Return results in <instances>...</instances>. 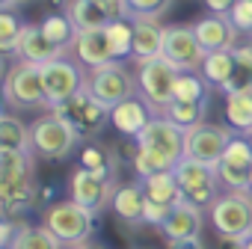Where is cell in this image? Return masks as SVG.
I'll use <instances>...</instances> for the list:
<instances>
[{"label": "cell", "mask_w": 252, "mask_h": 249, "mask_svg": "<svg viewBox=\"0 0 252 249\" xmlns=\"http://www.w3.org/2000/svg\"><path fill=\"white\" fill-rule=\"evenodd\" d=\"M54 113L71 124L80 140L98 137L104 131V124H110V107H104L89 89H80L74 98H68L65 104L54 107Z\"/></svg>", "instance_id": "obj_7"}, {"label": "cell", "mask_w": 252, "mask_h": 249, "mask_svg": "<svg viewBox=\"0 0 252 249\" xmlns=\"http://www.w3.org/2000/svg\"><path fill=\"white\" fill-rule=\"evenodd\" d=\"M0 152H33L30 124L12 113H0Z\"/></svg>", "instance_id": "obj_22"}, {"label": "cell", "mask_w": 252, "mask_h": 249, "mask_svg": "<svg viewBox=\"0 0 252 249\" xmlns=\"http://www.w3.org/2000/svg\"><path fill=\"white\" fill-rule=\"evenodd\" d=\"M6 68H9V62H6V57H3V54H0V80L6 77Z\"/></svg>", "instance_id": "obj_44"}, {"label": "cell", "mask_w": 252, "mask_h": 249, "mask_svg": "<svg viewBox=\"0 0 252 249\" xmlns=\"http://www.w3.org/2000/svg\"><path fill=\"white\" fill-rule=\"evenodd\" d=\"M86 89L104 107H116L137 95V77L125 68V62H110V65L86 71Z\"/></svg>", "instance_id": "obj_10"}, {"label": "cell", "mask_w": 252, "mask_h": 249, "mask_svg": "<svg viewBox=\"0 0 252 249\" xmlns=\"http://www.w3.org/2000/svg\"><path fill=\"white\" fill-rule=\"evenodd\" d=\"M104 36L110 42V51H113V60L116 62H125L134 57V21L131 18H116L104 27Z\"/></svg>", "instance_id": "obj_25"}, {"label": "cell", "mask_w": 252, "mask_h": 249, "mask_svg": "<svg viewBox=\"0 0 252 249\" xmlns=\"http://www.w3.org/2000/svg\"><path fill=\"white\" fill-rule=\"evenodd\" d=\"M225 18L231 21V27L240 36H252V3H249V0H237V3L228 9Z\"/></svg>", "instance_id": "obj_38"}, {"label": "cell", "mask_w": 252, "mask_h": 249, "mask_svg": "<svg viewBox=\"0 0 252 249\" xmlns=\"http://www.w3.org/2000/svg\"><path fill=\"white\" fill-rule=\"evenodd\" d=\"M18 60H27V62H36V65H45V62H51V60H57V57H63V51L60 48H54L45 36H42V30H39V24H24V33H21V42H18V54H15Z\"/></svg>", "instance_id": "obj_21"}, {"label": "cell", "mask_w": 252, "mask_h": 249, "mask_svg": "<svg viewBox=\"0 0 252 249\" xmlns=\"http://www.w3.org/2000/svg\"><path fill=\"white\" fill-rule=\"evenodd\" d=\"M169 249H205L202 237H187V240H172Z\"/></svg>", "instance_id": "obj_42"}, {"label": "cell", "mask_w": 252, "mask_h": 249, "mask_svg": "<svg viewBox=\"0 0 252 249\" xmlns=\"http://www.w3.org/2000/svg\"><path fill=\"white\" fill-rule=\"evenodd\" d=\"M143 190L152 202H160V205H178L181 202V187H178L175 172H158V175L146 178Z\"/></svg>", "instance_id": "obj_31"}, {"label": "cell", "mask_w": 252, "mask_h": 249, "mask_svg": "<svg viewBox=\"0 0 252 249\" xmlns=\"http://www.w3.org/2000/svg\"><path fill=\"white\" fill-rule=\"evenodd\" d=\"M172 3L175 0H125L128 18H155V21H160L172 9Z\"/></svg>", "instance_id": "obj_36"}, {"label": "cell", "mask_w": 252, "mask_h": 249, "mask_svg": "<svg viewBox=\"0 0 252 249\" xmlns=\"http://www.w3.org/2000/svg\"><path fill=\"white\" fill-rule=\"evenodd\" d=\"M9 6H15L12 0H0V9H9Z\"/></svg>", "instance_id": "obj_46"}, {"label": "cell", "mask_w": 252, "mask_h": 249, "mask_svg": "<svg viewBox=\"0 0 252 249\" xmlns=\"http://www.w3.org/2000/svg\"><path fill=\"white\" fill-rule=\"evenodd\" d=\"M249 193H252V169H249Z\"/></svg>", "instance_id": "obj_48"}, {"label": "cell", "mask_w": 252, "mask_h": 249, "mask_svg": "<svg viewBox=\"0 0 252 249\" xmlns=\"http://www.w3.org/2000/svg\"><path fill=\"white\" fill-rule=\"evenodd\" d=\"M95 214L80 208L77 202H57V205H48L45 214H42V225L68 249V246H77V243H86L92 234H95Z\"/></svg>", "instance_id": "obj_3"}, {"label": "cell", "mask_w": 252, "mask_h": 249, "mask_svg": "<svg viewBox=\"0 0 252 249\" xmlns=\"http://www.w3.org/2000/svg\"><path fill=\"white\" fill-rule=\"evenodd\" d=\"M80 166L83 169H92V172H104V175H119V155L116 149L104 146V143H86L80 149Z\"/></svg>", "instance_id": "obj_26"}, {"label": "cell", "mask_w": 252, "mask_h": 249, "mask_svg": "<svg viewBox=\"0 0 252 249\" xmlns=\"http://www.w3.org/2000/svg\"><path fill=\"white\" fill-rule=\"evenodd\" d=\"M202 3H205V9L211 15H228V9L237 3V0H202Z\"/></svg>", "instance_id": "obj_40"}, {"label": "cell", "mask_w": 252, "mask_h": 249, "mask_svg": "<svg viewBox=\"0 0 252 249\" xmlns=\"http://www.w3.org/2000/svg\"><path fill=\"white\" fill-rule=\"evenodd\" d=\"M30 137H33V155L45 160H68L80 146L77 131L65 119H60L54 110L30 122Z\"/></svg>", "instance_id": "obj_2"}, {"label": "cell", "mask_w": 252, "mask_h": 249, "mask_svg": "<svg viewBox=\"0 0 252 249\" xmlns=\"http://www.w3.org/2000/svg\"><path fill=\"white\" fill-rule=\"evenodd\" d=\"M231 54H234V77L228 80V86L222 89V95L252 86V45L249 42L237 45V48H231Z\"/></svg>", "instance_id": "obj_34"}, {"label": "cell", "mask_w": 252, "mask_h": 249, "mask_svg": "<svg viewBox=\"0 0 252 249\" xmlns=\"http://www.w3.org/2000/svg\"><path fill=\"white\" fill-rule=\"evenodd\" d=\"M249 3H252V0H249Z\"/></svg>", "instance_id": "obj_53"}, {"label": "cell", "mask_w": 252, "mask_h": 249, "mask_svg": "<svg viewBox=\"0 0 252 249\" xmlns=\"http://www.w3.org/2000/svg\"><path fill=\"white\" fill-rule=\"evenodd\" d=\"M134 77H137V95L152 107L155 116H163V110L172 104V89H175L178 71L163 57H158V60L140 62Z\"/></svg>", "instance_id": "obj_5"}, {"label": "cell", "mask_w": 252, "mask_h": 249, "mask_svg": "<svg viewBox=\"0 0 252 249\" xmlns=\"http://www.w3.org/2000/svg\"><path fill=\"white\" fill-rule=\"evenodd\" d=\"M243 249H252V234H249V237L243 240Z\"/></svg>", "instance_id": "obj_47"}, {"label": "cell", "mask_w": 252, "mask_h": 249, "mask_svg": "<svg viewBox=\"0 0 252 249\" xmlns=\"http://www.w3.org/2000/svg\"><path fill=\"white\" fill-rule=\"evenodd\" d=\"M63 12L77 30H104L116 18H128L125 0H65Z\"/></svg>", "instance_id": "obj_13"}, {"label": "cell", "mask_w": 252, "mask_h": 249, "mask_svg": "<svg viewBox=\"0 0 252 249\" xmlns=\"http://www.w3.org/2000/svg\"><path fill=\"white\" fill-rule=\"evenodd\" d=\"M24 24L27 21L18 15L15 6L0 9V54H3V57H15L18 54V42H21Z\"/></svg>", "instance_id": "obj_30"}, {"label": "cell", "mask_w": 252, "mask_h": 249, "mask_svg": "<svg viewBox=\"0 0 252 249\" xmlns=\"http://www.w3.org/2000/svg\"><path fill=\"white\" fill-rule=\"evenodd\" d=\"M6 110V92H3V80H0V113Z\"/></svg>", "instance_id": "obj_45"}, {"label": "cell", "mask_w": 252, "mask_h": 249, "mask_svg": "<svg viewBox=\"0 0 252 249\" xmlns=\"http://www.w3.org/2000/svg\"><path fill=\"white\" fill-rule=\"evenodd\" d=\"M68 190H71V202H77L80 208L101 217L119 190V175H104V172H92V169L77 166L68 178Z\"/></svg>", "instance_id": "obj_9"}, {"label": "cell", "mask_w": 252, "mask_h": 249, "mask_svg": "<svg viewBox=\"0 0 252 249\" xmlns=\"http://www.w3.org/2000/svg\"><path fill=\"white\" fill-rule=\"evenodd\" d=\"M152 119H155V113H152V107H149L140 95H134V98H128V101L110 107V124H113L122 137H128V140H137V137L146 131V124H149Z\"/></svg>", "instance_id": "obj_16"}, {"label": "cell", "mask_w": 252, "mask_h": 249, "mask_svg": "<svg viewBox=\"0 0 252 249\" xmlns=\"http://www.w3.org/2000/svg\"><path fill=\"white\" fill-rule=\"evenodd\" d=\"M249 45H252V36H249Z\"/></svg>", "instance_id": "obj_52"}, {"label": "cell", "mask_w": 252, "mask_h": 249, "mask_svg": "<svg viewBox=\"0 0 252 249\" xmlns=\"http://www.w3.org/2000/svg\"><path fill=\"white\" fill-rule=\"evenodd\" d=\"M68 249H107V246H101V243H92V240H86V243H77V246H68Z\"/></svg>", "instance_id": "obj_43"}, {"label": "cell", "mask_w": 252, "mask_h": 249, "mask_svg": "<svg viewBox=\"0 0 252 249\" xmlns=\"http://www.w3.org/2000/svg\"><path fill=\"white\" fill-rule=\"evenodd\" d=\"M110 208H113V214H116L125 225H146V222H143V208H146V190H143V181L119 184V190H116Z\"/></svg>", "instance_id": "obj_18"}, {"label": "cell", "mask_w": 252, "mask_h": 249, "mask_svg": "<svg viewBox=\"0 0 252 249\" xmlns=\"http://www.w3.org/2000/svg\"><path fill=\"white\" fill-rule=\"evenodd\" d=\"M160 57L175 68V71H199L205 51L196 39L193 24H169L163 27V51Z\"/></svg>", "instance_id": "obj_11"}, {"label": "cell", "mask_w": 252, "mask_h": 249, "mask_svg": "<svg viewBox=\"0 0 252 249\" xmlns=\"http://www.w3.org/2000/svg\"><path fill=\"white\" fill-rule=\"evenodd\" d=\"M172 101H184V104L211 101V83L199 71H178L175 89H172Z\"/></svg>", "instance_id": "obj_28"}, {"label": "cell", "mask_w": 252, "mask_h": 249, "mask_svg": "<svg viewBox=\"0 0 252 249\" xmlns=\"http://www.w3.org/2000/svg\"><path fill=\"white\" fill-rule=\"evenodd\" d=\"M39 30H42V36H45L54 48H60L63 54H71L74 39H77V27L71 24V18H68L65 12H51V15H45V18L39 21Z\"/></svg>", "instance_id": "obj_23"}, {"label": "cell", "mask_w": 252, "mask_h": 249, "mask_svg": "<svg viewBox=\"0 0 252 249\" xmlns=\"http://www.w3.org/2000/svg\"><path fill=\"white\" fill-rule=\"evenodd\" d=\"M199 74H202L211 86H217V89L222 92V89L228 86V80L234 77V54H231V51H214V54H205Z\"/></svg>", "instance_id": "obj_24"}, {"label": "cell", "mask_w": 252, "mask_h": 249, "mask_svg": "<svg viewBox=\"0 0 252 249\" xmlns=\"http://www.w3.org/2000/svg\"><path fill=\"white\" fill-rule=\"evenodd\" d=\"M225 124L234 134H249V128H252V98L246 95V89H237V92L225 95Z\"/></svg>", "instance_id": "obj_27"}, {"label": "cell", "mask_w": 252, "mask_h": 249, "mask_svg": "<svg viewBox=\"0 0 252 249\" xmlns=\"http://www.w3.org/2000/svg\"><path fill=\"white\" fill-rule=\"evenodd\" d=\"M217 178H220V187L225 193H234V190H249V169H240V166H231V163H217Z\"/></svg>", "instance_id": "obj_37"}, {"label": "cell", "mask_w": 252, "mask_h": 249, "mask_svg": "<svg viewBox=\"0 0 252 249\" xmlns=\"http://www.w3.org/2000/svg\"><path fill=\"white\" fill-rule=\"evenodd\" d=\"M172 172L178 178V187H181V199L184 202L208 211L220 199V178H217V169L214 166L199 163V160H190V157H181Z\"/></svg>", "instance_id": "obj_6"}, {"label": "cell", "mask_w": 252, "mask_h": 249, "mask_svg": "<svg viewBox=\"0 0 252 249\" xmlns=\"http://www.w3.org/2000/svg\"><path fill=\"white\" fill-rule=\"evenodd\" d=\"M42 83H45L48 104L54 110V107L65 104L68 98H74L80 89H86V71L71 54H63L42 65Z\"/></svg>", "instance_id": "obj_8"}, {"label": "cell", "mask_w": 252, "mask_h": 249, "mask_svg": "<svg viewBox=\"0 0 252 249\" xmlns=\"http://www.w3.org/2000/svg\"><path fill=\"white\" fill-rule=\"evenodd\" d=\"M231 128L228 124H214V122H202L196 128L184 131V157L217 166L222 160V152L231 140Z\"/></svg>", "instance_id": "obj_12"}, {"label": "cell", "mask_w": 252, "mask_h": 249, "mask_svg": "<svg viewBox=\"0 0 252 249\" xmlns=\"http://www.w3.org/2000/svg\"><path fill=\"white\" fill-rule=\"evenodd\" d=\"M63 3H65V0H63Z\"/></svg>", "instance_id": "obj_54"}, {"label": "cell", "mask_w": 252, "mask_h": 249, "mask_svg": "<svg viewBox=\"0 0 252 249\" xmlns=\"http://www.w3.org/2000/svg\"><path fill=\"white\" fill-rule=\"evenodd\" d=\"M208 104H211V101H199V104L172 101V104L163 110V116H166L172 124H178L181 131H190V128H196V124L208 122Z\"/></svg>", "instance_id": "obj_32"}, {"label": "cell", "mask_w": 252, "mask_h": 249, "mask_svg": "<svg viewBox=\"0 0 252 249\" xmlns=\"http://www.w3.org/2000/svg\"><path fill=\"white\" fill-rule=\"evenodd\" d=\"M9 249H65L45 225H30V222H21L12 234V243Z\"/></svg>", "instance_id": "obj_29"}, {"label": "cell", "mask_w": 252, "mask_h": 249, "mask_svg": "<svg viewBox=\"0 0 252 249\" xmlns=\"http://www.w3.org/2000/svg\"><path fill=\"white\" fill-rule=\"evenodd\" d=\"M193 30H196V39H199V45H202V51L205 54H214V51H231V48H237L240 42V33L231 27V21L225 18V15H202L196 24H193Z\"/></svg>", "instance_id": "obj_15"}, {"label": "cell", "mask_w": 252, "mask_h": 249, "mask_svg": "<svg viewBox=\"0 0 252 249\" xmlns=\"http://www.w3.org/2000/svg\"><path fill=\"white\" fill-rule=\"evenodd\" d=\"M15 228H18V222H9V219H3V217H0V249H9Z\"/></svg>", "instance_id": "obj_41"}, {"label": "cell", "mask_w": 252, "mask_h": 249, "mask_svg": "<svg viewBox=\"0 0 252 249\" xmlns=\"http://www.w3.org/2000/svg\"><path fill=\"white\" fill-rule=\"evenodd\" d=\"M134 249H146V246H134Z\"/></svg>", "instance_id": "obj_51"}, {"label": "cell", "mask_w": 252, "mask_h": 249, "mask_svg": "<svg viewBox=\"0 0 252 249\" xmlns=\"http://www.w3.org/2000/svg\"><path fill=\"white\" fill-rule=\"evenodd\" d=\"M172 214V205H160V202H152L146 196V208H143V222L146 225H155V228H163V222L169 219Z\"/></svg>", "instance_id": "obj_39"}, {"label": "cell", "mask_w": 252, "mask_h": 249, "mask_svg": "<svg viewBox=\"0 0 252 249\" xmlns=\"http://www.w3.org/2000/svg\"><path fill=\"white\" fill-rule=\"evenodd\" d=\"M3 92H6V107L27 113V110H51L45 83H42V65L27 62V60H12L3 77Z\"/></svg>", "instance_id": "obj_1"}, {"label": "cell", "mask_w": 252, "mask_h": 249, "mask_svg": "<svg viewBox=\"0 0 252 249\" xmlns=\"http://www.w3.org/2000/svg\"><path fill=\"white\" fill-rule=\"evenodd\" d=\"M134 21V62L158 60L163 51V24L155 18H131Z\"/></svg>", "instance_id": "obj_19"}, {"label": "cell", "mask_w": 252, "mask_h": 249, "mask_svg": "<svg viewBox=\"0 0 252 249\" xmlns=\"http://www.w3.org/2000/svg\"><path fill=\"white\" fill-rule=\"evenodd\" d=\"M12 3H15V6H21V3H27V0H12Z\"/></svg>", "instance_id": "obj_49"}, {"label": "cell", "mask_w": 252, "mask_h": 249, "mask_svg": "<svg viewBox=\"0 0 252 249\" xmlns=\"http://www.w3.org/2000/svg\"><path fill=\"white\" fill-rule=\"evenodd\" d=\"M71 57H74L86 71L116 62V60H113V51H110V42H107V36H104V30H77Z\"/></svg>", "instance_id": "obj_17"}, {"label": "cell", "mask_w": 252, "mask_h": 249, "mask_svg": "<svg viewBox=\"0 0 252 249\" xmlns=\"http://www.w3.org/2000/svg\"><path fill=\"white\" fill-rule=\"evenodd\" d=\"M134 143L140 149H152V152H158V155H163L175 163L184 157V131L178 124H172L166 116H155Z\"/></svg>", "instance_id": "obj_14"}, {"label": "cell", "mask_w": 252, "mask_h": 249, "mask_svg": "<svg viewBox=\"0 0 252 249\" xmlns=\"http://www.w3.org/2000/svg\"><path fill=\"white\" fill-rule=\"evenodd\" d=\"M175 169V160H169V157H163V155H158V152H152V149H140L137 146V152H134V172H137V181H146V178H152V175H158V172H172Z\"/></svg>", "instance_id": "obj_33"}, {"label": "cell", "mask_w": 252, "mask_h": 249, "mask_svg": "<svg viewBox=\"0 0 252 249\" xmlns=\"http://www.w3.org/2000/svg\"><path fill=\"white\" fill-rule=\"evenodd\" d=\"M208 217L220 237L246 240L252 234V193L249 190L220 193V199L208 208Z\"/></svg>", "instance_id": "obj_4"}, {"label": "cell", "mask_w": 252, "mask_h": 249, "mask_svg": "<svg viewBox=\"0 0 252 249\" xmlns=\"http://www.w3.org/2000/svg\"><path fill=\"white\" fill-rule=\"evenodd\" d=\"M246 137H249V140H252V128H249V134H246Z\"/></svg>", "instance_id": "obj_50"}, {"label": "cell", "mask_w": 252, "mask_h": 249, "mask_svg": "<svg viewBox=\"0 0 252 249\" xmlns=\"http://www.w3.org/2000/svg\"><path fill=\"white\" fill-rule=\"evenodd\" d=\"M222 163L252 169V140L246 134H231V140H228V146L222 152Z\"/></svg>", "instance_id": "obj_35"}, {"label": "cell", "mask_w": 252, "mask_h": 249, "mask_svg": "<svg viewBox=\"0 0 252 249\" xmlns=\"http://www.w3.org/2000/svg\"><path fill=\"white\" fill-rule=\"evenodd\" d=\"M160 231H163L166 243L199 237V231H202V208H196V205H190V202L181 199L178 205H172V214H169V219L163 222Z\"/></svg>", "instance_id": "obj_20"}]
</instances>
